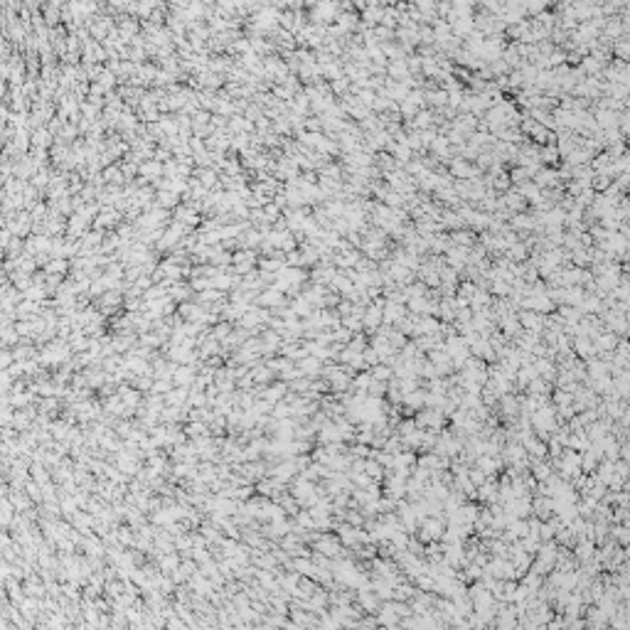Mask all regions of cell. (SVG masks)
<instances>
[{
	"label": "cell",
	"mask_w": 630,
	"mask_h": 630,
	"mask_svg": "<svg viewBox=\"0 0 630 630\" xmlns=\"http://www.w3.org/2000/svg\"><path fill=\"white\" fill-rule=\"evenodd\" d=\"M519 320H522V325H524V328H532V330H539V328H541V318H539V315H534V313H524Z\"/></svg>",
	"instance_id": "cell-7"
},
{
	"label": "cell",
	"mask_w": 630,
	"mask_h": 630,
	"mask_svg": "<svg viewBox=\"0 0 630 630\" xmlns=\"http://www.w3.org/2000/svg\"><path fill=\"white\" fill-rule=\"evenodd\" d=\"M195 364H180L175 367V374H173V382L175 387H192L195 384Z\"/></svg>",
	"instance_id": "cell-1"
},
{
	"label": "cell",
	"mask_w": 630,
	"mask_h": 630,
	"mask_svg": "<svg viewBox=\"0 0 630 630\" xmlns=\"http://www.w3.org/2000/svg\"><path fill=\"white\" fill-rule=\"evenodd\" d=\"M389 374H391L389 367H382V364L372 369V377H374V379H382V382H384V379H389Z\"/></svg>",
	"instance_id": "cell-9"
},
{
	"label": "cell",
	"mask_w": 630,
	"mask_h": 630,
	"mask_svg": "<svg viewBox=\"0 0 630 630\" xmlns=\"http://www.w3.org/2000/svg\"><path fill=\"white\" fill-rule=\"evenodd\" d=\"M300 364V372H303V377H318V374H323V360L320 357H315V355H305L303 360H298Z\"/></svg>",
	"instance_id": "cell-2"
},
{
	"label": "cell",
	"mask_w": 630,
	"mask_h": 630,
	"mask_svg": "<svg viewBox=\"0 0 630 630\" xmlns=\"http://www.w3.org/2000/svg\"><path fill=\"white\" fill-rule=\"evenodd\" d=\"M382 320H384V315H382L379 310H374V308H372V310H369V313H367V315L362 318V323H364V325H367L369 330H372V328H377V325H379Z\"/></svg>",
	"instance_id": "cell-5"
},
{
	"label": "cell",
	"mask_w": 630,
	"mask_h": 630,
	"mask_svg": "<svg viewBox=\"0 0 630 630\" xmlns=\"http://www.w3.org/2000/svg\"><path fill=\"white\" fill-rule=\"evenodd\" d=\"M178 566H180V556H178V554H173V551H170L165 559H160V569H163V571H175Z\"/></svg>",
	"instance_id": "cell-6"
},
{
	"label": "cell",
	"mask_w": 630,
	"mask_h": 630,
	"mask_svg": "<svg viewBox=\"0 0 630 630\" xmlns=\"http://www.w3.org/2000/svg\"><path fill=\"white\" fill-rule=\"evenodd\" d=\"M187 387H178V389H170L165 394V404H170V406H182V404H187Z\"/></svg>",
	"instance_id": "cell-4"
},
{
	"label": "cell",
	"mask_w": 630,
	"mask_h": 630,
	"mask_svg": "<svg viewBox=\"0 0 630 630\" xmlns=\"http://www.w3.org/2000/svg\"><path fill=\"white\" fill-rule=\"evenodd\" d=\"M401 318H404V315H401V308H396V305H394V308H387V315H384L387 323H399Z\"/></svg>",
	"instance_id": "cell-8"
},
{
	"label": "cell",
	"mask_w": 630,
	"mask_h": 630,
	"mask_svg": "<svg viewBox=\"0 0 630 630\" xmlns=\"http://www.w3.org/2000/svg\"><path fill=\"white\" fill-rule=\"evenodd\" d=\"M286 389H288V387H286L283 382H278V384H271L269 389H266L264 394H261V399H266L269 404H278V401L283 399V394H286Z\"/></svg>",
	"instance_id": "cell-3"
}]
</instances>
